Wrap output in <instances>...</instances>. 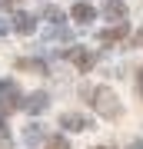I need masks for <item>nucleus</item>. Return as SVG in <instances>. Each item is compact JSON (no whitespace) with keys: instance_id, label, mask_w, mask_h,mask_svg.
<instances>
[{"instance_id":"423d86ee","label":"nucleus","mask_w":143,"mask_h":149,"mask_svg":"<svg viewBox=\"0 0 143 149\" xmlns=\"http://www.w3.org/2000/svg\"><path fill=\"white\" fill-rule=\"evenodd\" d=\"M17 30H20V33H30V30H33V20H30L27 13H20V17H17Z\"/></svg>"},{"instance_id":"6e6552de","label":"nucleus","mask_w":143,"mask_h":149,"mask_svg":"<svg viewBox=\"0 0 143 149\" xmlns=\"http://www.w3.org/2000/svg\"><path fill=\"white\" fill-rule=\"evenodd\" d=\"M133 43H143V30H140V33H137V40H133Z\"/></svg>"},{"instance_id":"f03ea898","label":"nucleus","mask_w":143,"mask_h":149,"mask_svg":"<svg viewBox=\"0 0 143 149\" xmlns=\"http://www.w3.org/2000/svg\"><path fill=\"white\" fill-rule=\"evenodd\" d=\"M60 123H63L67 129H87V126H90V123H87V116H73V113H67Z\"/></svg>"},{"instance_id":"7ed1b4c3","label":"nucleus","mask_w":143,"mask_h":149,"mask_svg":"<svg viewBox=\"0 0 143 149\" xmlns=\"http://www.w3.org/2000/svg\"><path fill=\"white\" fill-rule=\"evenodd\" d=\"M73 20H80V23H90V20H93V7L77 3V7H73Z\"/></svg>"},{"instance_id":"9d476101","label":"nucleus","mask_w":143,"mask_h":149,"mask_svg":"<svg viewBox=\"0 0 143 149\" xmlns=\"http://www.w3.org/2000/svg\"><path fill=\"white\" fill-rule=\"evenodd\" d=\"M97 149H110V146H97Z\"/></svg>"},{"instance_id":"1a4fd4ad","label":"nucleus","mask_w":143,"mask_h":149,"mask_svg":"<svg viewBox=\"0 0 143 149\" xmlns=\"http://www.w3.org/2000/svg\"><path fill=\"white\" fill-rule=\"evenodd\" d=\"M4 3H7V7H10V3H17V0H4Z\"/></svg>"},{"instance_id":"20e7f679","label":"nucleus","mask_w":143,"mask_h":149,"mask_svg":"<svg viewBox=\"0 0 143 149\" xmlns=\"http://www.w3.org/2000/svg\"><path fill=\"white\" fill-rule=\"evenodd\" d=\"M43 106H47V96H43V93H37V96H30V103H27V109H30V113H40Z\"/></svg>"},{"instance_id":"0eeeda50","label":"nucleus","mask_w":143,"mask_h":149,"mask_svg":"<svg viewBox=\"0 0 143 149\" xmlns=\"http://www.w3.org/2000/svg\"><path fill=\"white\" fill-rule=\"evenodd\" d=\"M77 63H80V70H90V66H93V53H80Z\"/></svg>"},{"instance_id":"f257e3e1","label":"nucleus","mask_w":143,"mask_h":149,"mask_svg":"<svg viewBox=\"0 0 143 149\" xmlns=\"http://www.w3.org/2000/svg\"><path fill=\"white\" fill-rule=\"evenodd\" d=\"M97 109H100L103 113V116H110V119H117L120 116V106H117V96H113L110 90H100V93H97Z\"/></svg>"},{"instance_id":"39448f33","label":"nucleus","mask_w":143,"mask_h":149,"mask_svg":"<svg viewBox=\"0 0 143 149\" xmlns=\"http://www.w3.org/2000/svg\"><path fill=\"white\" fill-rule=\"evenodd\" d=\"M123 10H127L123 0H110V3H106V13H110V17H123Z\"/></svg>"}]
</instances>
